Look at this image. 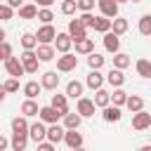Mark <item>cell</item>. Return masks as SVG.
Wrapping results in <instances>:
<instances>
[{
	"label": "cell",
	"mask_w": 151,
	"mask_h": 151,
	"mask_svg": "<svg viewBox=\"0 0 151 151\" xmlns=\"http://www.w3.org/2000/svg\"><path fill=\"white\" fill-rule=\"evenodd\" d=\"M68 35L73 38V42L87 38V28L80 24V19H71V21H68Z\"/></svg>",
	"instance_id": "cell-1"
},
{
	"label": "cell",
	"mask_w": 151,
	"mask_h": 151,
	"mask_svg": "<svg viewBox=\"0 0 151 151\" xmlns=\"http://www.w3.org/2000/svg\"><path fill=\"white\" fill-rule=\"evenodd\" d=\"M35 35H38V42H40V45H50L52 40H57V35H59V33L54 31V26H52V24H42V28H38V33H35Z\"/></svg>",
	"instance_id": "cell-2"
},
{
	"label": "cell",
	"mask_w": 151,
	"mask_h": 151,
	"mask_svg": "<svg viewBox=\"0 0 151 151\" xmlns=\"http://www.w3.org/2000/svg\"><path fill=\"white\" fill-rule=\"evenodd\" d=\"M5 71H7L12 78H19V76L26 73V66H24V61H19L17 57H9V59L5 61Z\"/></svg>",
	"instance_id": "cell-3"
},
{
	"label": "cell",
	"mask_w": 151,
	"mask_h": 151,
	"mask_svg": "<svg viewBox=\"0 0 151 151\" xmlns=\"http://www.w3.org/2000/svg\"><path fill=\"white\" fill-rule=\"evenodd\" d=\"M97 5L101 9V17H109V19L118 17V0H97Z\"/></svg>",
	"instance_id": "cell-4"
},
{
	"label": "cell",
	"mask_w": 151,
	"mask_h": 151,
	"mask_svg": "<svg viewBox=\"0 0 151 151\" xmlns=\"http://www.w3.org/2000/svg\"><path fill=\"white\" fill-rule=\"evenodd\" d=\"M21 61H24V66H26V73H35L38 71V54L33 52V50H24V54H21Z\"/></svg>",
	"instance_id": "cell-5"
},
{
	"label": "cell",
	"mask_w": 151,
	"mask_h": 151,
	"mask_svg": "<svg viewBox=\"0 0 151 151\" xmlns=\"http://www.w3.org/2000/svg\"><path fill=\"white\" fill-rule=\"evenodd\" d=\"M76 66H78V57H76V54H61V57L57 59V68L64 71V73H66V71H73Z\"/></svg>",
	"instance_id": "cell-6"
},
{
	"label": "cell",
	"mask_w": 151,
	"mask_h": 151,
	"mask_svg": "<svg viewBox=\"0 0 151 151\" xmlns=\"http://www.w3.org/2000/svg\"><path fill=\"white\" fill-rule=\"evenodd\" d=\"M94 99H87V97H80L78 99V113L83 116V118H90V116H94Z\"/></svg>",
	"instance_id": "cell-7"
},
{
	"label": "cell",
	"mask_w": 151,
	"mask_h": 151,
	"mask_svg": "<svg viewBox=\"0 0 151 151\" xmlns=\"http://www.w3.org/2000/svg\"><path fill=\"white\" fill-rule=\"evenodd\" d=\"M59 118H61V113H59L54 106H42V109H40V120H45V123H50V125H57Z\"/></svg>",
	"instance_id": "cell-8"
},
{
	"label": "cell",
	"mask_w": 151,
	"mask_h": 151,
	"mask_svg": "<svg viewBox=\"0 0 151 151\" xmlns=\"http://www.w3.org/2000/svg\"><path fill=\"white\" fill-rule=\"evenodd\" d=\"M132 127H134V130H146V127H151V113H144V111L134 113V116H132Z\"/></svg>",
	"instance_id": "cell-9"
},
{
	"label": "cell",
	"mask_w": 151,
	"mask_h": 151,
	"mask_svg": "<svg viewBox=\"0 0 151 151\" xmlns=\"http://www.w3.org/2000/svg\"><path fill=\"white\" fill-rule=\"evenodd\" d=\"M71 42H73V38H71L68 33H59V35H57V40H54V47H57L61 54H68Z\"/></svg>",
	"instance_id": "cell-10"
},
{
	"label": "cell",
	"mask_w": 151,
	"mask_h": 151,
	"mask_svg": "<svg viewBox=\"0 0 151 151\" xmlns=\"http://www.w3.org/2000/svg\"><path fill=\"white\" fill-rule=\"evenodd\" d=\"M104 47L109 50V52H113V54H118V47H120V38L113 33V31H109V33H104Z\"/></svg>",
	"instance_id": "cell-11"
},
{
	"label": "cell",
	"mask_w": 151,
	"mask_h": 151,
	"mask_svg": "<svg viewBox=\"0 0 151 151\" xmlns=\"http://www.w3.org/2000/svg\"><path fill=\"white\" fill-rule=\"evenodd\" d=\"M28 137H31L35 144H42V139L47 137V130H45V125H42V123H33V125H31V132H28Z\"/></svg>",
	"instance_id": "cell-12"
},
{
	"label": "cell",
	"mask_w": 151,
	"mask_h": 151,
	"mask_svg": "<svg viewBox=\"0 0 151 151\" xmlns=\"http://www.w3.org/2000/svg\"><path fill=\"white\" fill-rule=\"evenodd\" d=\"M64 142L68 144V149H71V151H73V149H80V146H83V134H80V132H76V130H66Z\"/></svg>",
	"instance_id": "cell-13"
},
{
	"label": "cell",
	"mask_w": 151,
	"mask_h": 151,
	"mask_svg": "<svg viewBox=\"0 0 151 151\" xmlns=\"http://www.w3.org/2000/svg\"><path fill=\"white\" fill-rule=\"evenodd\" d=\"M40 85H42L45 90H57V85H59V76H57V71H47V73H42Z\"/></svg>",
	"instance_id": "cell-14"
},
{
	"label": "cell",
	"mask_w": 151,
	"mask_h": 151,
	"mask_svg": "<svg viewBox=\"0 0 151 151\" xmlns=\"http://www.w3.org/2000/svg\"><path fill=\"white\" fill-rule=\"evenodd\" d=\"M64 137H66V130H64V127H59V125H52V127H47V139H50L52 144H59V142H64Z\"/></svg>",
	"instance_id": "cell-15"
},
{
	"label": "cell",
	"mask_w": 151,
	"mask_h": 151,
	"mask_svg": "<svg viewBox=\"0 0 151 151\" xmlns=\"http://www.w3.org/2000/svg\"><path fill=\"white\" fill-rule=\"evenodd\" d=\"M50 106H54L61 116H66L68 113V104H66V94H52V104Z\"/></svg>",
	"instance_id": "cell-16"
},
{
	"label": "cell",
	"mask_w": 151,
	"mask_h": 151,
	"mask_svg": "<svg viewBox=\"0 0 151 151\" xmlns=\"http://www.w3.org/2000/svg\"><path fill=\"white\" fill-rule=\"evenodd\" d=\"M80 120H83V116L76 111V113H66L64 116V127L66 130H78L80 127Z\"/></svg>",
	"instance_id": "cell-17"
},
{
	"label": "cell",
	"mask_w": 151,
	"mask_h": 151,
	"mask_svg": "<svg viewBox=\"0 0 151 151\" xmlns=\"http://www.w3.org/2000/svg\"><path fill=\"white\" fill-rule=\"evenodd\" d=\"M111 28H113V19H109V17H97V19H94V31L109 33Z\"/></svg>",
	"instance_id": "cell-18"
},
{
	"label": "cell",
	"mask_w": 151,
	"mask_h": 151,
	"mask_svg": "<svg viewBox=\"0 0 151 151\" xmlns=\"http://www.w3.org/2000/svg\"><path fill=\"white\" fill-rule=\"evenodd\" d=\"M101 85H104V76H101L99 71H90V73H87V87L101 90Z\"/></svg>",
	"instance_id": "cell-19"
},
{
	"label": "cell",
	"mask_w": 151,
	"mask_h": 151,
	"mask_svg": "<svg viewBox=\"0 0 151 151\" xmlns=\"http://www.w3.org/2000/svg\"><path fill=\"white\" fill-rule=\"evenodd\" d=\"M120 106H106L104 109V113H101V118L106 120V123H116V120H120Z\"/></svg>",
	"instance_id": "cell-20"
},
{
	"label": "cell",
	"mask_w": 151,
	"mask_h": 151,
	"mask_svg": "<svg viewBox=\"0 0 151 151\" xmlns=\"http://www.w3.org/2000/svg\"><path fill=\"white\" fill-rule=\"evenodd\" d=\"M12 130L19 132V134H28V132H31V125L26 123V116H21V118H12Z\"/></svg>",
	"instance_id": "cell-21"
},
{
	"label": "cell",
	"mask_w": 151,
	"mask_h": 151,
	"mask_svg": "<svg viewBox=\"0 0 151 151\" xmlns=\"http://www.w3.org/2000/svg\"><path fill=\"white\" fill-rule=\"evenodd\" d=\"M106 80H109L113 87H120V85L125 83V76H123V71H120V68H111V71H109V76H106Z\"/></svg>",
	"instance_id": "cell-22"
},
{
	"label": "cell",
	"mask_w": 151,
	"mask_h": 151,
	"mask_svg": "<svg viewBox=\"0 0 151 151\" xmlns=\"http://www.w3.org/2000/svg\"><path fill=\"white\" fill-rule=\"evenodd\" d=\"M21 113H24L26 118H31V116H40V109H38V104H35L33 99H26V101L21 104Z\"/></svg>",
	"instance_id": "cell-23"
},
{
	"label": "cell",
	"mask_w": 151,
	"mask_h": 151,
	"mask_svg": "<svg viewBox=\"0 0 151 151\" xmlns=\"http://www.w3.org/2000/svg\"><path fill=\"white\" fill-rule=\"evenodd\" d=\"M76 52H78V54H92V52H94V42H92L90 38L78 40V42H76Z\"/></svg>",
	"instance_id": "cell-24"
},
{
	"label": "cell",
	"mask_w": 151,
	"mask_h": 151,
	"mask_svg": "<svg viewBox=\"0 0 151 151\" xmlns=\"http://www.w3.org/2000/svg\"><path fill=\"white\" fill-rule=\"evenodd\" d=\"M35 54H38L40 61H52V59H54V47H52V45H40Z\"/></svg>",
	"instance_id": "cell-25"
},
{
	"label": "cell",
	"mask_w": 151,
	"mask_h": 151,
	"mask_svg": "<svg viewBox=\"0 0 151 151\" xmlns=\"http://www.w3.org/2000/svg\"><path fill=\"white\" fill-rule=\"evenodd\" d=\"M40 90H42V85H38L35 80H28V83L24 85V94H26L28 99H35V97L40 94Z\"/></svg>",
	"instance_id": "cell-26"
},
{
	"label": "cell",
	"mask_w": 151,
	"mask_h": 151,
	"mask_svg": "<svg viewBox=\"0 0 151 151\" xmlns=\"http://www.w3.org/2000/svg\"><path fill=\"white\" fill-rule=\"evenodd\" d=\"M94 104H97L99 109L111 106V94H109L106 90H97V94H94Z\"/></svg>",
	"instance_id": "cell-27"
},
{
	"label": "cell",
	"mask_w": 151,
	"mask_h": 151,
	"mask_svg": "<svg viewBox=\"0 0 151 151\" xmlns=\"http://www.w3.org/2000/svg\"><path fill=\"white\" fill-rule=\"evenodd\" d=\"M38 5H24L21 9H19V17L21 19H38Z\"/></svg>",
	"instance_id": "cell-28"
},
{
	"label": "cell",
	"mask_w": 151,
	"mask_h": 151,
	"mask_svg": "<svg viewBox=\"0 0 151 151\" xmlns=\"http://www.w3.org/2000/svg\"><path fill=\"white\" fill-rule=\"evenodd\" d=\"M127 92L125 90H120V87H116L113 90V94H111V101H113V106H123V104H127Z\"/></svg>",
	"instance_id": "cell-29"
},
{
	"label": "cell",
	"mask_w": 151,
	"mask_h": 151,
	"mask_svg": "<svg viewBox=\"0 0 151 151\" xmlns=\"http://www.w3.org/2000/svg\"><path fill=\"white\" fill-rule=\"evenodd\" d=\"M132 113H139L142 109H144V99L142 97H137V94H132V97H127V104H125Z\"/></svg>",
	"instance_id": "cell-30"
},
{
	"label": "cell",
	"mask_w": 151,
	"mask_h": 151,
	"mask_svg": "<svg viewBox=\"0 0 151 151\" xmlns=\"http://www.w3.org/2000/svg\"><path fill=\"white\" fill-rule=\"evenodd\" d=\"M66 94L73 97V99H80V94H83V85H80L78 80H71V83L66 85Z\"/></svg>",
	"instance_id": "cell-31"
},
{
	"label": "cell",
	"mask_w": 151,
	"mask_h": 151,
	"mask_svg": "<svg viewBox=\"0 0 151 151\" xmlns=\"http://www.w3.org/2000/svg\"><path fill=\"white\" fill-rule=\"evenodd\" d=\"M26 139H28V134L14 132V137H12V149H14V151H24V149H26Z\"/></svg>",
	"instance_id": "cell-32"
},
{
	"label": "cell",
	"mask_w": 151,
	"mask_h": 151,
	"mask_svg": "<svg viewBox=\"0 0 151 151\" xmlns=\"http://www.w3.org/2000/svg\"><path fill=\"white\" fill-rule=\"evenodd\" d=\"M137 73L142 78H151V61L149 59H139L137 61Z\"/></svg>",
	"instance_id": "cell-33"
},
{
	"label": "cell",
	"mask_w": 151,
	"mask_h": 151,
	"mask_svg": "<svg viewBox=\"0 0 151 151\" xmlns=\"http://www.w3.org/2000/svg\"><path fill=\"white\" fill-rule=\"evenodd\" d=\"M21 45H24V50H33L38 45V35L35 33H24L21 35Z\"/></svg>",
	"instance_id": "cell-34"
},
{
	"label": "cell",
	"mask_w": 151,
	"mask_h": 151,
	"mask_svg": "<svg viewBox=\"0 0 151 151\" xmlns=\"http://www.w3.org/2000/svg\"><path fill=\"white\" fill-rule=\"evenodd\" d=\"M87 64H90V68H92V71H99V68L104 66V57H101V54H97V52H92V54L87 57Z\"/></svg>",
	"instance_id": "cell-35"
},
{
	"label": "cell",
	"mask_w": 151,
	"mask_h": 151,
	"mask_svg": "<svg viewBox=\"0 0 151 151\" xmlns=\"http://www.w3.org/2000/svg\"><path fill=\"white\" fill-rule=\"evenodd\" d=\"M127 66H130V57L123 54V52H118V54L113 57V68H120V71H123V68H127Z\"/></svg>",
	"instance_id": "cell-36"
},
{
	"label": "cell",
	"mask_w": 151,
	"mask_h": 151,
	"mask_svg": "<svg viewBox=\"0 0 151 151\" xmlns=\"http://www.w3.org/2000/svg\"><path fill=\"white\" fill-rule=\"evenodd\" d=\"M125 31H127V19L116 17V19H113V33H116V35H123Z\"/></svg>",
	"instance_id": "cell-37"
},
{
	"label": "cell",
	"mask_w": 151,
	"mask_h": 151,
	"mask_svg": "<svg viewBox=\"0 0 151 151\" xmlns=\"http://www.w3.org/2000/svg\"><path fill=\"white\" fill-rule=\"evenodd\" d=\"M139 33L142 35H151V14H144L139 19Z\"/></svg>",
	"instance_id": "cell-38"
},
{
	"label": "cell",
	"mask_w": 151,
	"mask_h": 151,
	"mask_svg": "<svg viewBox=\"0 0 151 151\" xmlns=\"http://www.w3.org/2000/svg\"><path fill=\"white\" fill-rule=\"evenodd\" d=\"M76 7H78V0H64V2H61V12H64V14H73Z\"/></svg>",
	"instance_id": "cell-39"
},
{
	"label": "cell",
	"mask_w": 151,
	"mask_h": 151,
	"mask_svg": "<svg viewBox=\"0 0 151 151\" xmlns=\"http://www.w3.org/2000/svg\"><path fill=\"white\" fill-rule=\"evenodd\" d=\"M94 19H97V17H92L90 12H83V14H80V24H83L85 28H87V26H90V28H94Z\"/></svg>",
	"instance_id": "cell-40"
},
{
	"label": "cell",
	"mask_w": 151,
	"mask_h": 151,
	"mask_svg": "<svg viewBox=\"0 0 151 151\" xmlns=\"http://www.w3.org/2000/svg\"><path fill=\"white\" fill-rule=\"evenodd\" d=\"M19 90V80L17 78H9V80H5V85H2V92H17Z\"/></svg>",
	"instance_id": "cell-41"
},
{
	"label": "cell",
	"mask_w": 151,
	"mask_h": 151,
	"mask_svg": "<svg viewBox=\"0 0 151 151\" xmlns=\"http://www.w3.org/2000/svg\"><path fill=\"white\" fill-rule=\"evenodd\" d=\"M38 19H40L42 24H50V21L54 19V14H52L50 9H40V12H38Z\"/></svg>",
	"instance_id": "cell-42"
},
{
	"label": "cell",
	"mask_w": 151,
	"mask_h": 151,
	"mask_svg": "<svg viewBox=\"0 0 151 151\" xmlns=\"http://www.w3.org/2000/svg\"><path fill=\"white\" fill-rule=\"evenodd\" d=\"M0 54H2V59H5V61L12 57V47H9V42H7V40H2V45H0Z\"/></svg>",
	"instance_id": "cell-43"
},
{
	"label": "cell",
	"mask_w": 151,
	"mask_h": 151,
	"mask_svg": "<svg viewBox=\"0 0 151 151\" xmlns=\"http://www.w3.org/2000/svg\"><path fill=\"white\" fill-rule=\"evenodd\" d=\"M0 17H2L5 21H9V19H12V7H9V5H0Z\"/></svg>",
	"instance_id": "cell-44"
},
{
	"label": "cell",
	"mask_w": 151,
	"mask_h": 151,
	"mask_svg": "<svg viewBox=\"0 0 151 151\" xmlns=\"http://www.w3.org/2000/svg\"><path fill=\"white\" fill-rule=\"evenodd\" d=\"M94 7V0H78V9H83V12H90Z\"/></svg>",
	"instance_id": "cell-45"
},
{
	"label": "cell",
	"mask_w": 151,
	"mask_h": 151,
	"mask_svg": "<svg viewBox=\"0 0 151 151\" xmlns=\"http://www.w3.org/2000/svg\"><path fill=\"white\" fill-rule=\"evenodd\" d=\"M38 151H54V144L52 142H42V144H38Z\"/></svg>",
	"instance_id": "cell-46"
},
{
	"label": "cell",
	"mask_w": 151,
	"mask_h": 151,
	"mask_svg": "<svg viewBox=\"0 0 151 151\" xmlns=\"http://www.w3.org/2000/svg\"><path fill=\"white\" fill-rule=\"evenodd\" d=\"M7 5H9L12 9H14V7H17V9H21V7H24V0H7Z\"/></svg>",
	"instance_id": "cell-47"
},
{
	"label": "cell",
	"mask_w": 151,
	"mask_h": 151,
	"mask_svg": "<svg viewBox=\"0 0 151 151\" xmlns=\"http://www.w3.org/2000/svg\"><path fill=\"white\" fill-rule=\"evenodd\" d=\"M52 2H54V0H35V5H40L42 9H47V7L52 5Z\"/></svg>",
	"instance_id": "cell-48"
},
{
	"label": "cell",
	"mask_w": 151,
	"mask_h": 151,
	"mask_svg": "<svg viewBox=\"0 0 151 151\" xmlns=\"http://www.w3.org/2000/svg\"><path fill=\"white\" fill-rule=\"evenodd\" d=\"M139 151H151V144H146V146H142Z\"/></svg>",
	"instance_id": "cell-49"
},
{
	"label": "cell",
	"mask_w": 151,
	"mask_h": 151,
	"mask_svg": "<svg viewBox=\"0 0 151 151\" xmlns=\"http://www.w3.org/2000/svg\"><path fill=\"white\" fill-rule=\"evenodd\" d=\"M73 151H85V149H83V146H80V149H73Z\"/></svg>",
	"instance_id": "cell-50"
},
{
	"label": "cell",
	"mask_w": 151,
	"mask_h": 151,
	"mask_svg": "<svg viewBox=\"0 0 151 151\" xmlns=\"http://www.w3.org/2000/svg\"><path fill=\"white\" fill-rule=\"evenodd\" d=\"M132 2H142V0H132Z\"/></svg>",
	"instance_id": "cell-51"
},
{
	"label": "cell",
	"mask_w": 151,
	"mask_h": 151,
	"mask_svg": "<svg viewBox=\"0 0 151 151\" xmlns=\"http://www.w3.org/2000/svg\"><path fill=\"white\" fill-rule=\"evenodd\" d=\"M118 2H127V0H118Z\"/></svg>",
	"instance_id": "cell-52"
}]
</instances>
